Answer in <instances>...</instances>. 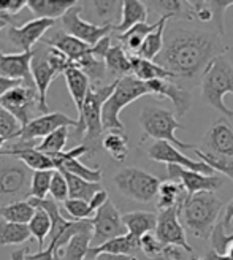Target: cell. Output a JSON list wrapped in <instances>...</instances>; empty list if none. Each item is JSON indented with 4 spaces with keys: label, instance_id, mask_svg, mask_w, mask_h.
I'll return each mask as SVG.
<instances>
[{
    "label": "cell",
    "instance_id": "obj_11",
    "mask_svg": "<svg viewBox=\"0 0 233 260\" xmlns=\"http://www.w3.org/2000/svg\"><path fill=\"white\" fill-rule=\"evenodd\" d=\"M81 13H83V5L81 2H78V5L70 8L60 18L62 30L89 46H95L102 38L108 37L110 32L114 30V25H95L92 22H89L81 16Z\"/></svg>",
    "mask_w": 233,
    "mask_h": 260
},
{
    "label": "cell",
    "instance_id": "obj_15",
    "mask_svg": "<svg viewBox=\"0 0 233 260\" xmlns=\"http://www.w3.org/2000/svg\"><path fill=\"white\" fill-rule=\"evenodd\" d=\"M155 237L163 246H178L189 254H195L192 246L187 243L186 229L179 222V210L172 208V210L159 211L157 214V227H155Z\"/></svg>",
    "mask_w": 233,
    "mask_h": 260
},
{
    "label": "cell",
    "instance_id": "obj_42",
    "mask_svg": "<svg viewBox=\"0 0 233 260\" xmlns=\"http://www.w3.org/2000/svg\"><path fill=\"white\" fill-rule=\"evenodd\" d=\"M75 67L80 69L89 80L90 83H100L102 80H105V75H107V65H105V60H100L97 59L92 51H89L87 54H84L81 59H78L75 63Z\"/></svg>",
    "mask_w": 233,
    "mask_h": 260
},
{
    "label": "cell",
    "instance_id": "obj_16",
    "mask_svg": "<svg viewBox=\"0 0 233 260\" xmlns=\"http://www.w3.org/2000/svg\"><path fill=\"white\" fill-rule=\"evenodd\" d=\"M198 149L214 157L233 159V127L227 118H221L210 127Z\"/></svg>",
    "mask_w": 233,
    "mask_h": 260
},
{
    "label": "cell",
    "instance_id": "obj_5",
    "mask_svg": "<svg viewBox=\"0 0 233 260\" xmlns=\"http://www.w3.org/2000/svg\"><path fill=\"white\" fill-rule=\"evenodd\" d=\"M200 87L203 102L224 114V118H233V110L228 108L224 102L227 94L233 95V67L224 56L214 59L210 63L200 81Z\"/></svg>",
    "mask_w": 233,
    "mask_h": 260
},
{
    "label": "cell",
    "instance_id": "obj_30",
    "mask_svg": "<svg viewBox=\"0 0 233 260\" xmlns=\"http://www.w3.org/2000/svg\"><path fill=\"white\" fill-rule=\"evenodd\" d=\"M160 24V18L155 21L154 24H138L135 27H132L130 30H127L124 34H119L118 35V40H119V45H122V48L127 51L130 56H138L141 46H143L145 40L148 38V35H151L155 29L159 27Z\"/></svg>",
    "mask_w": 233,
    "mask_h": 260
},
{
    "label": "cell",
    "instance_id": "obj_49",
    "mask_svg": "<svg viewBox=\"0 0 233 260\" xmlns=\"http://www.w3.org/2000/svg\"><path fill=\"white\" fill-rule=\"evenodd\" d=\"M165 246L159 241V238L155 237V233H146L145 237L140 238V251H143V254L148 258H157L163 255Z\"/></svg>",
    "mask_w": 233,
    "mask_h": 260
},
{
    "label": "cell",
    "instance_id": "obj_51",
    "mask_svg": "<svg viewBox=\"0 0 233 260\" xmlns=\"http://www.w3.org/2000/svg\"><path fill=\"white\" fill-rule=\"evenodd\" d=\"M56 255H57V243L51 241L48 244V248L43 251H38L35 254L27 252V255H25L24 260H56Z\"/></svg>",
    "mask_w": 233,
    "mask_h": 260
},
{
    "label": "cell",
    "instance_id": "obj_23",
    "mask_svg": "<svg viewBox=\"0 0 233 260\" xmlns=\"http://www.w3.org/2000/svg\"><path fill=\"white\" fill-rule=\"evenodd\" d=\"M83 11H86L87 21L95 25H116L114 19L122 15V2L111 0H94V2H81Z\"/></svg>",
    "mask_w": 233,
    "mask_h": 260
},
{
    "label": "cell",
    "instance_id": "obj_38",
    "mask_svg": "<svg viewBox=\"0 0 233 260\" xmlns=\"http://www.w3.org/2000/svg\"><path fill=\"white\" fill-rule=\"evenodd\" d=\"M148 10H154L159 13L160 18H183L190 21V10H189V2L184 0H157V2H146Z\"/></svg>",
    "mask_w": 233,
    "mask_h": 260
},
{
    "label": "cell",
    "instance_id": "obj_58",
    "mask_svg": "<svg viewBox=\"0 0 233 260\" xmlns=\"http://www.w3.org/2000/svg\"><path fill=\"white\" fill-rule=\"evenodd\" d=\"M7 25H8V27H10V22H8V21H5V19H0V30H2V29H5ZM5 49H7L5 43H4L2 40H0V54H2V53H5Z\"/></svg>",
    "mask_w": 233,
    "mask_h": 260
},
{
    "label": "cell",
    "instance_id": "obj_40",
    "mask_svg": "<svg viewBox=\"0 0 233 260\" xmlns=\"http://www.w3.org/2000/svg\"><path fill=\"white\" fill-rule=\"evenodd\" d=\"M102 148L105 149L116 162H124L128 155V138L121 130H111L102 140Z\"/></svg>",
    "mask_w": 233,
    "mask_h": 260
},
{
    "label": "cell",
    "instance_id": "obj_10",
    "mask_svg": "<svg viewBox=\"0 0 233 260\" xmlns=\"http://www.w3.org/2000/svg\"><path fill=\"white\" fill-rule=\"evenodd\" d=\"M0 107L7 110L18 119V122L25 127L37 118V113H42L40 108V95L37 87H30L25 84H19L11 89L0 100Z\"/></svg>",
    "mask_w": 233,
    "mask_h": 260
},
{
    "label": "cell",
    "instance_id": "obj_2",
    "mask_svg": "<svg viewBox=\"0 0 233 260\" xmlns=\"http://www.w3.org/2000/svg\"><path fill=\"white\" fill-rule=\"evenodd\" d=\"M224 203L217 197L216 192H202L190 195L179 210L184 229L195 238L206 240L211 238V233L216 229L219 214L222 211Z\"/></svg>",
    "mask_w": 233,
    "mask_h": 260
},
{
    "label": "cell",
    "instance_id": "obj_3",
    "mask_svg": "<svg viewBox=\"0 0 233 260\" xmlns=\"http://www.w3.org/2000/svg\"><path fill=\"white\" fill-rule=\"evenodd\" d=\"M118 78L107 86H92L86 97L83 113L78 118L76 134L83 135L81 145L87 148L89 154H95L102 146V135H103V105L114 92Z\"/></svg>",
    "mask_w": 233,
    "mask_h": 260
},
{
    "label": "cell",
    "instance_id": "obj_9",
    "mask_svg": "<svg viewBox=\"0 0 233 260\" xmlns=\"http://www.w3.org/2000/svg\"><path fill=\"white\" fill-rule=\"evenodd\" d=\"M32 175L30 168L21 160L0 164V206L30 199Z\"/></svg>",
    "mask_w": 233,
    "mask_h": 260
},
{
    "label": "cell",
    "instance_id": "obj_18",
    "mask_svg": "<svg viewBox=\"0 0 233 260\" xmlns=\"http://www.w3.org/2000/svg\"><path fill=\"white\" fill-rule=\"evenodd\" d=\"M62 127L78 128V119H73L63 113L40 114V116H37L32 122H29L25 127H22L16 138L19 141H34L37 138H46L48 135H51Z\"/></svg>",
    "mask_w": 233,
    "mask_h": 260
},
{
    "label": "cell",
    "instance_id": "obj_60",
    "mask_svg": "<svg viewBox=\"0 0 233 260\" xmlns=\"http://www.w3.org/2000/svg\"><path fill=\"white\" fill-rule=\"evenodd\" d=\"M5 141H7L5 138H2V137H0V151H2V146L5 145Z\"/></svg>",
    "mask_w": 233,
    "mask_h": 260
},
{
    "label": "cell",
    "instance_id": "obj_24",
    "mask_svg": "<svg viewBox=\"0 0 233 260\" xmlns=\"http://www.w3.org/2000/svg\"><path fill=\"white\" fill-rule=\"evenodd\" d=\"M43 43L57 49V51H60L63 56L69 57V60L72 63H75L78 59H81L84 54H87L90 51V48H92V46L83 43L81 40H78V38L65 34L62 29L54 32L53 35L46 37Z\"/></svg>",
    "mask_w": 233,
    "mask_h": 260
},
{
    "label": "cell",
    "instance_id": "obj_55",
    "mask_svg": "<svg viewBox=\"0 0 233 260\" xmlns=\"http://www.w3.org/2000/svg\"><path fill=\"white\" fill-rule=\"evenodd\" d=\"M92 260H138L137 257H130V255H116V254H97Z\"/></svg>",
    "mask_w": 233,
    "mask_h": 260
},
{
    "label": "cell",
    "instance_id": "obj_47",
    "mask_svg": "<svg viewBox=\"0 0 233 260\" xmlns=\"http://www.w3.org/2000/svg\"><path fill=\"white\" fill-rule=\"evenodd\" d=\"M22 125L13 114L0 107V137L5 140H15L19 134Z\"/></svg>",
    "mask_w": 233,
    "mask_h": 260
},
{
    "label": "cell",
    "instance_id": "obj_36",
    "mask_svg": "<svg viewBox=\"0 0 233 260\" xmlns=\"http://www.w3.org/2000/svg\"><path fill=\"white\" fill-rule=\"evenodd\" d=\"M63 173L67 179V184H69V199H75V200H83V202H90V199L94 195L102 190V183H89V181L80 178V176H75L65 170H59Z\"/></svg>",
    "mask_w": 233,
    "mask_h": 260
},
{
    "label": "cell",
    "instance_id": "obj_35",
    "mask_svg": "<svg viewBox=\"0 0 233 260\" xmlns=\"http://www.w3.org/2000/svg\"><path fill=\"white\" fill-rule=\"evenodd\" d=\"M105 65L107 70L113 75L119 78L132 75V60H130V54L122 48V45H113L110 48V51L105 56Z\"/></svg>",
    "mask_w": 233,
    "mask_h": 260
},
{
    "label": "cell",
    "instance_id": "obj_32",
    "mask_svg": "<svg viewBox=\"0 0 233 260\" xmlns=\"http://www.w3.org/2000/svg\"><path fill=\"white\" fill-rule=\"evenodd\" d=\"M122 220H124V225L127 227V232L138 240L141 237H145L146 233L155 232V227H157V214L148 213V211L125 213L122 216Z\"/></svg>",
    "mask_w": 233,
    "mask_h": 260
},
{
    "label": "cell",
    "instance_id": "obj_56",
    "mask_svg": "<svg viewBox=\"0 0 233 260\" xmlns=\"http://www.w3.org/2000/svg\"><path fill=\"white\" fill-rule=\"evenodd\" d=\"M202 260H231L227 254L225 255H221V254H217L216 251H210V252H206V255L202 258Z\"/></svg>",
    "mask_w": 233,
    "mask_h": 260
},
{
    "label": "cell",
    "instance_id": "obj_17",
    "mask_svg": "<svg viewBox=\"0 0 233 260\" xmlns=\"http://www.w3.org/2000/svg\"><path fill=\"white\" fill-rule=\"evenodd\" d=\"M167 176L170 181H178L183 184L189 197L202 192H216L224 186V179L221 176L203 175L198 172L186 170V168H181L178 165H168Z\"/></svg>",
    "mask_w": 233,
    "mask_h": 260
},
{
    "label": "cell",
    "instance_id": "obj_52",
    "mask_svg": "<svg viewBox=\"0 0 233 260\" xmlns=\"http://www.w3.org/2000/svg\"><path fill=\"white\" fill-rule=\"evenodd\" d=\"M108 200H110V199H108V192H107L105 189H102V190H98V192L94 195L92 199H90L89 206H90V210L94 211V214H95V211L98 210V208H102Z\"/></svg>",
    "mask_w": 233,
    "mask_h": 260
},
{
    "label": "cell",
    "instance_id": "obj_54",
    "mask_svg": "<svg viewBox=\"0 0 233 260\" xmlns=\"http://www.w3.org/2000/svg\"><path fill=\"white\" fill-rule=\"evenodd\" d=\"M231 220H233V200H230L225 208H224V217H222V225L224 229L228 232V227L231 225Z\"/></svg>",
    "mask_w": 233,
    "mask_h": 260
},
{
    "label": "cell",
    "instance_id": "obj_27",
    "mask_svg": "<svg viewBox=\"0 0 233 260\" xmlns=\"http://www.w3.org/2000/svg\"><path fill=\"white\" fill-rule=\"evenodd\" d=\"M187 197L189 195H187L183 184L178 183V181L167 179L160 184L157 199H155V206H157L159 211L172 210V208H178V210H181L184 202L187 200Z\"/></svg>",
    "mask_w": 233,
    "mask_h": 260
},
{
    "label": "cell",
    "instance_id": "obj_41",
    "mask_svg": "<svg viewBox=\"0 0 233 260\" xmlns=\"http://www.w3.org/2000/svg\"><path fill=\"white\" fill-rule=\"evenodd\" d=\"M32 238L29 225L25 224H13L0 219V244L11 246V244H22Z\"/></svg>",
    "mask_w": 233,
    "mask_h": 260
},
{
    "label": "cell",
    "instance_id": "obj_26",
    "mask_svg": "<svg viewBox=\"0 0 233 260\" xmlns=\"http://www.w3.org/2000/svg\"><path fill=\"white\" fill-rule=\"evenodd\" d=\"M75 5L76 0H27V8L37 19H60Z\"/></svg>",
    "mask_w": 233,
    "mask_h": 260
},
{
    "label": "cell",
    "instance_id": "obj_31",
    "mask_svg": "<svg viewBox=\"0 0 233 260\" xmlns=\"http://www.w3.org/2000/svg\"><path fill=\"white\" fill-rule=\"evenodd\" d=\"M132 60V75L140 81H154V80H176L172 72L165 70L155 60H146L138 56H130Z\"/></svg>",
    "mask_w": 233,
    "mask_h": 260
},
{
    "label": "cell",
    "instance_id": "obj_8",
    "mask_svg": "<svg viewBox=\"0 0 233 260\" xmlns=\"http://www.w3.org/2000/svg\"><path fill=\"white\" fill-rule=\"evenodd\" d=\"M113 183L125 199L138 203H149L157 199L162 181L141 168L127 167L113 176Z\"/></svg>",
    "mask_w": 233,
    "mask_h": 260
},
{
    "label": "cell",
    "instance_id": "obj_12",
    "mask_svg": "<svg viewBox=\"0 0 233 260\" xmlns=\"http://www.w3.org/2000/svg\"><path fill=\"white\" fill-rule=\"evenodd\" d=\"M92 222V248L102 246L110 240L127 235V227L124 225L122 216L116 205L108 200L105 205L95 211L94 217H90Z\"/></svg>",
    "mask_w": 233,
    "mask_h": 260
},
{
    "label": "cell",
    "instance_id": "obj_33",
    "mask_svg": "<svg viewBox=\"0 0 233 260\" xmlns=\"http://www.w3.org/2000/svg\"><path fill=\"white\" fill-rule=\"evenodd\" d=\"M92 227L80 232L57 251V255H60L62 260H86L89 249L92 248Z\"/></svg>",
    "mask_w": 233,
    "mask_h": 260
},
{
    "label": "cell",
    "instance_id": "obj_1",
    "mask_svg": "<svg viewBox=\"0 0 233 260\" xmlns=\"http://www.w3.org/2000/svg\"><path fill=\"white\" fill-rule=\"evenodd\" d=\"M227 51L222 37L198 29H170L160 56L155 59L160 67L172 72L176 80L195 84L210 63Z\"/></svg>",
    "mask_w": 233,
    "mask_h": 260
},
{
    "label": "cell",
    "instance_id": "obj_48",
    "mask_svg": "<svg viewBox=\"0 0 233 260\" xmlns=\"http://www.w3.org/2000/svg\"><path fill=\"white\" fill-rule=\"evenodd\" d=\"M49 195L56 203H63L69 200V184L67 179L63 176L62 172L54 170L53 181H51V187H49Z\"/></svg>",
    "mask_w": 233,
    "mask_h": 260
},
{
    "label": "cell",
    "instance_id": "obj_28",
    "mask_svg": "<svg viewBox=\"0 0 233 260\" xmlns=\"http://www.w3.org/2000/svg\"><path fill=\"white\" fill-rule=\"evenodd\" d=\"M149 10L146 7V2H138V0H124L122 2V15L121 21L114 25V32L124 34L130 30L138 24H145L148 21Z\"/></svg>",
    "mask_w": 233,
    "mask_h": 260
},
{
    "label": "cell",
    "instance_id": "obj_44",
    "mask_svg": "<svg viewBox=\"0 0 233 260\" xmlns=\"http://www.w3.org/2000/svg\"><path fill=\"white\" fill-rule=\"evenodd\" d=\"M69 128L70 127H62V128L56 130V132H53L51 135H48L46 138H43L40 145L35 146L37 151L48 154L49 157L63 152V148H65L67 140H69Z\"/></svg>",
    "mask_w": 233,
    "mask_h": 260
},
{
    "label": "cell",
    "instance_id": "obj_62",
    "mask_svg": "<svg viewBox=\"0 0 233 260\" xmlns=\"http://www.w3.org/2000/svg\"><path fill=\"white\" fill-rule=\"evenodd\" d=\"M167 260H170V258H167Z\"/></svg>",
    "mask_w": 233,
    "mask_h": 260
},
{
    "label": "cell",
    "instance_id": "obj_50",
    "mask_svg": "<svg viewBox=\"0 0 233 260\" xmlns=\"http://www.w3.org/2000/svg\"><path fill=\"white\" fill-rule=\"evenodd\" d=\"M24 8H27V0H0V19L11 24L10 16H16Z\"/></svg>",
    "mask_w": 233,
    "mask_h": 260
},
{
    "label": "cell",
    "instance_id": "obj_6",
    "mask_svg": "<svg viewBox=\"0 0 233 260\" xmlns=\"http://www.w3.org/2000/svg\"><path fill=\"white\" fill-rule=\"evenodd\" d=\"M145 95H151L148 83L140 81L134 75L119 78L114 92L103 105V128L108 130V132H111V130H121L122 132L124 124L119 118L121 111Z\"/></svg>",
    "mask_w": 233,
    "mask_h": 260
},
{
    "label": "cell",
    "instance_id": "obj_61",
    "mask_svg": "<svg viewBox=\"0 0 233 260\" xmlns=\"http://www.w3.org/2000/svg\"><path fill=\"white\" fill-rule=\"evenodd\" d=\"M86 260H92V258H89V257H86Z\"/></svg>",
    "mask_w": 233,
    "mask_h": 260
},
{
    "label": "cell",
    "instance_id": "obj_45",
    "mask_svg": "<svg viewBox=\"0 0 233 260\" xmlns=\"http://www.w3.org/2000/svg\"><path fill=\"white\" fill-rule=\"evenodd\" d=\"M53 176H54V170L34 172V175H32V184H30V197L32 199H38V200L48 199Z\"/></svg>",
    "mask_w": 233,
    "mask_h": 260
},
{
    "label": "cell",
    "instance_id": "obj_22",
    "mask_svg": "<svg viewBox=\"0 0 233 260\" xmlns=\"http://www.w3.org/2000/svg\"><path fill=\"white\" fill-rule=\"evenodd\" d=\"M2 157H13L16 160H21L27 165L30 170L40 172V170H56L54 160L48 154H43L37 151L32 141H19L13 148L0 151Z\"/></svg>",
    "mask_w": 233,
    "mask_h": 260
},
{
    "label": "cell",
    "instance_id": "obj_46",
    "mask_svg": "<svg viewBox=\"0 0 233 260\" xmlns=\"http://www.w3.org/2000/svg\"><path fill=\"white\" fill-rule=\"evenodd\" d=\"M62 208L65 210V213L70 216V220H84L90 219V216L94 214V211L90 210V206L87 202L83 200H75L69 199L67 202L62 203Z\"/></svg>",
    "mask_w": 233,
    "mask_h": 260
},
{
    "label": "cell",
    "instance_id": "obj_59",
    "mask_svg": "<svg viewBox=\"0 0 233 260\" xmlns=\"http://www.w3.org/2000/svg\"><path fill=\"white\" fill-rule=\"evenodd\" d=\"M227 255L233 260V241H231V244L228 246V251H227Z\"/></svg>",
    "mask_w": 233,
    "mask_h": 260
},
{
    "label": "cell",
    "instance_id": "obj_37",
    "mask_svg": "<svg viewBox=\"0 0 233 260\" xmlns=\"http://www.w3.org/2000/svg\"><path fill=\"white\" fill-rule=\"evenodd\" d=\"M34 216H35V208L27 200L0 206V217L7 220V222L29 225Z\"/></svg>",
    "mask_w": 233,
    "mask_h": 260
},
{
    "label": "cell",
    "instance_id": "obj_7",
    "mask_svg": "<svg viewBox=\"0 0 233 260\" xmlns=\"http://www.w3.org/2000/svg\"><path fill=\"white\" fill-rule=\"evenodd\" d=\"M138 121L141 130H143L141 141H145L146 138H154L155 141L170 143V145H173L178 149L193 151L197 148L190 145V143H184L176 138V130L184 128V125L176 119V116L170 110H165L155 105H146L141 110Z\"/></svg>",
    "mask_w": 233,
    "mask_h": 260
},
{
    "label": "cell",
    "instance_id": "obj_39",
    "mask_svg": "<svg viewBox=\"0 0 233 260\" xmlns=\"http://www.w3.org/2000/svg\"><path fill=\"white\" fill-rule=\"evenodd\" d=\"M168 18H160V24L159 27L155 29L151 35H148V38L145 40L143 46H141L138 57H143L146 60H155L163 49L165 45V25H167Z\"/></svg>",
    "mask_w": 233,
    "mask_h": 260
},
{
    "label": "cell",
    "instance_id": "obj_21",
    "mask_svg": "<svg viewBox=\"0 0 233 260\" xmlns=\"http://www.w3.org/2000/svg\"><path fill=\"white\" fill-rule=\"evenodd\" d=\"M151 89V95L157 99L172 100L176 116H184L192 107V95L187 89L179 86L175 80H154L148 83Z\"/></svg>",
    "mask_w": 233,
    "mask_h": 260
},
{
    "label": "cell",
    "instance_id": "obj_53",
    "mask_svg": "<svg viewBox=\"0 0 233 260\" xmlns=\"http://www.w3.org/2000/svg\"><path fill=\"white\" fill-rule=\"evenodd\" d=\"M22 83L19 81H13V80H8V78H4V76H0V100H2V97L5 94H8L11 89H15L16 86H19Z\"/></svg>",
    "mask_w": 233,
    "mask_h": 260
},
{
    "label": "cell",
    "instance_id": "obj_19",
    "mask_svg": "<svg viewBox=\"0 0 233 260\" xmlns=\"http://www.w3.org/2000/svg\"><path fill=\"white\" fill-rule=\"evenodd\" d=\"M34 53H2L0 54V76L25 86L35 87L32 76Z\"/></svg>",
    "mask_w": 233,
    "mask_h": 260
},
{
    "label": "cell",
    "instance_id": "obj_4",
    "mask_svg": "<svg viewBox=\"0 0 233 260\" xmlns=\"http://www.w3.org/2000/svg\"><path fill=\"white\" fill-rule=\"evenodd\" d=\"M32 57V76L34 83L40 95V108L43 114H48V89L53 80L59 75H63L65 70L72 65L67 56H63L60 51L45 45L43 42L38 43L34 49Z\"/></svg>",
    "mask_w": 233,
    "mask_h": 260
},
{
    "label": "cell",
    "instance_id": "obj_43",
    "mask_svg": "<svg viewBox=\"0 0 233 260\" xmlns=\"http://www.w3.org/2000/svg\"><path fill=\"white\" fill-rule=\"evenodd\" d=\"M51 227H53V222H51L49 214L45 210H42V208H35V216L29 222V230L32 237L38 241V251L45 249V240L46 237H49Z\"/></svg>",
    "mask_w": 233,
    "mask_h": 260
},
{
    "label": "cell",
    "instance_id": "obj_29",
    "mask_svg": "<svg viewBox=\"0 0 233 260\" xmlns=\"http://www.w3.org/2000/svg\"><path fill=\"white\" fill-rule=\"evenodd\" d=\"M140 251V240L135 238L130 233H127L124 237L110 240L107 243H103L102 246H97V248H90L87 257L94 258L97 254H116V255H130L135 257V254Z\"/></svg>",
    "mask_w": 233,
    "mask_h": 260
},
{
    "label": "cell",
    "instance_id": "obj_25",
    "mask_svg": "<svg viewBox=\"0 0 233 260\" xmlns=\"http://www.w3.org/2000/svg\"><path fill=\"white\" fill-rule=\"evenodd\" d=\"M63 78H65L69 92H70V95H72V99L75 102V107H76V111H78V118H80L81 113H83L86 97L89 94L90 87H92V86H90V80L80 69L75 67V65H70V67L65 70Z\"/></svg>",
    "mask_w": 233,
    "mask_h": 260
},
{
    "label": "cell",
    "instance_id": "obj_13",
    "mask_svg": "<svg viewBox=\"0 0 233 260\" xmlns=\"http://www.w3.org/2000/svg\"><path fill=\"white\" fill-rule=\"evenodd\" d=\"M148 159L154 160V162H160V164H167V165H178L181 168H186V170H192V172H198L203 175H214V170L202 160H193L189 159L186 154L181 152V149L175 148L173 145L167 141H154L152 145L148 148L146 151Z\"/></svg>",
    "mask_w": 233,
    "mask_h": 260
},
{
    "label": "cell",
    "instance_id": "obj_20",
    "mask_svg": "<svg viewBox=\"0 0 233 260\" xmlns=\"http://www.w3.org/2000/svg\"><path fill=\"white\" fill-rule=\"evenodd\" d=\"M233 7L231 0H211V2H203L195 0L189 2L190 10V21L197 19L200 22H214L216 34L224 37L225 34V11Z\"/></svg>",
    "mask_w": 233,
    "mask_h": 260
},
{
    "label": "cell",
    "instance_id": "obj_57",
    "mask_svg": "<svg viewBox=\"0 0 233 260\" xmlns=\"http://www.w3.org/2000/svg\"><path fill=\"white\" fill-rule=\"evenodd\" d=\"M27 248H22V249H18V251H13L11 252V260H24L25 255H27Z\"/></svg>",
    "mask_w": 233,
    "mask_h": 260
},
{
    "label": "cell",
    "instance_id": "obj_34",
    "mask_svg": "<svg viewBox=\"0 0 233 260\" xmlns=\"http://www.w3.org/2000/svg\"><path fill=\"white\" fill-rule=\"evenodd\" d=\"M54 165H56V170H65L75 176H80L89 183H100L103 172L100 167L95 168H90L86 167L84 164L80 162V159H69V157H54Z\"/></svg>",
    "mask_w": 233,
    "mask_h": 260
},
{
    "label": "cell",
    "instance_id": "obj_14",
    "mask_svg": "<svg viewBox=\"0 0 233 260\" xmlns=\"http://www.w3.org/2000/svg\"><path fill=\"white\" fill-rule=\"evenodd\" d=\"M56 21L51 19H30L22 25H10L7 38L11 46L19 49V53H30L34 46L40 43L45 34L54 27Z\"/></svg>",
    "mask_w": 233,
    "mask_h": 260
}]
</instances>
